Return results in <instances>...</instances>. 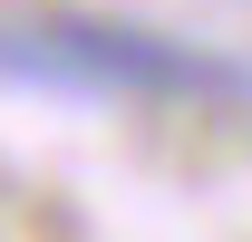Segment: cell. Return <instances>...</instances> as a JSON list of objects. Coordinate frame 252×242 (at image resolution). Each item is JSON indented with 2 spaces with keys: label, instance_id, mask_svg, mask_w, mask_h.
Returning <instances> with one entry per match:
<instances>
[{
  "label": "cell",
  "instance_id": "cell-1",
  "mask_svg": "<svg viewBox=\"0 0 252 242\" xmlns=\"http://www.w3.org/2000/svg\"><path fill=\"white\" fill-rule=\"evenodd\" d=\"M39 68L59 78H88V88H146V97H214V88H243L223 59H194L156 30H107V20H49L30 49Z\"/></svg>",
  "mask_w": 252,
  "mask_h": 242
}]
</instances>
